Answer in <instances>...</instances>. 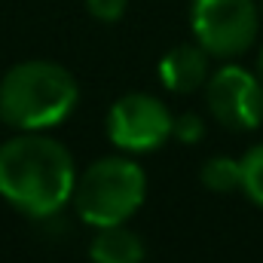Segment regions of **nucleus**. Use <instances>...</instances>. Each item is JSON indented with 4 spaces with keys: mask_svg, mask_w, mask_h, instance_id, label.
<instances>
[{
    "mask_svg": "<svg viewBox=\"0 0 263 263\" xmlns=\"http://www.w3.org/2000/svg\"><path fill=\"white\" fill-rule=\"evenodd\" d=\"M77 168L62 141L18 132L0 144V196L28 217H52L73 199Z\"/></svg>",
    "mask_w": 263,
    "mask_h": 263,
    "instance_id": "nucleus-1",
    "label": "nucleus"
},
{
    "mask_svg": "<svg viewBox=\"0 0 263 263\" xmlns=\"http://www.w3.org/2000/svg\"><path fill=\"white\" fill-rule=\"evenodd\" d=\"M80 86L67 67L31 59L9 67L0 80V120L18 132H43L73 114Z\"/></svg>",
    "mask_w": 263,
    "mask_h": 263,
    "instance_id": "nucleus-2",
    "label": "nucleus"
},
{
    "mask_svg": "<svg viewBox=\"0 0 263 263\" xmlns=\"http://www.w3.org/2000/svg\"><path fill=\"white\" fill-rule=\"evenodd\" d=\"M147 175L129 156H104L95 159L73 187V208L89 227H117L126 223L144 205Z\"/></svg>",
    "mask_w": 263,
    "mask_h": 263,
    "instance_id": "nucleus-3",
    "label": "nucleus"
},
{
    "mask_svg": "<svg viewBox=\"0 0 263 263\" xmlns=\"http://www.w3.org/2000/svg\"><path fill=\"white\" fill-rule=\"evenodd\" d=\"M190 25L208 55L236 59L254 46L260 15L254 0H193Z\"/></svg>",
    "mask_w": 263,
    "mask_h": 263,
    "instance_id": "nucleus-4",
    "label": "nucleus"
},
{
    "mask_svg": "<svg viewBox=\"0 0 263 263\" xmlns=\"http://www.w3.org/2000/svg\"><path fill=\"white\" fill-rule=\"evenodd\" d=\"M175 117L168 107L147 92H129L117 98L107 110V138L126 153L159 150L172 138Z\"/></svg>",
    "mask_w": 263,
    "mask_h": 263,
    "instance_id": "nucleus-5",
    "label": "nucleus"
},
{
    "mask_svg": "<svg viewBox=\"0 0 263 263\" xmlns=\"http://www.w3.org/2000/svg\"><path fill=\"white\" fill-rule=\"evenodd\" d=\"M205 104L223 129H257L263 123V80L242 65L217 67L205 83Z\"/></svg>",
    "mask_w": 263,
    "mask_h": 263,
    "instance_id": "nucleus-6",
    "label": "nucleus"
},
{
    "mask_svg": "<svg viewBox=\"0 0 263 263\" xmlns=\"http://www.w3.org/2000/svg\"><path fill=\"white\" fill-rule=\"evenodd\" d=\"M208 52L199 43H181L175 49H168L159 62V80L168 92L175 95H190L199 86L208 83Z\"/></svg>",
    "mask_w": 263,
    "mask_h": 263,
    "instance_id": "nucleus-7",
    "label": "nucleus"
},
{
    "mask_svg": "<svg viewBox=\"0 0 263 263\" xmlns=\"http://www.w3.org/2000/svg\"><path fill=\"white\" fill-rule=\"evenodd\" d=\"M144 239L138 233H132L126 223L117 227H98L92 245H89V257L92 263H144Z\"/></svg>",
    "mask_w": 263,
    "mask_h": 263,
    "instance_id": "nucleus-8",
    "label": "nucleus"
},
{
    "mask_svg": "<svg viewBox=\"0 0 263 263\" xmlns=\"http://www.w3.org/2000/svg\"><path fill=\"white\" fill-rule=\"evenodd\" d=\"M202 184L214 193H233L242 190V159L233 156H211L202 165Z\"/></svg>",
    "mask_w": 263,
    "mask_h": 263,
    "instance_id": "nucleus-9",
    "label": "nucleus"
},
{
    "mask_svg": "<svg viewBox=\"0 0 263 263\" xmlns=\"http://www.w3.org/2000/svg\"><path fill=\"white\" fill-rule=\"evenodd\" d=\"M242 190L254 205L263 208V144H254L242 156Z\"/></svg>",
    "mask_w": 263,
    "mask_h": 263,
    "instance_id": "nucleus-10",
    "label": "nucleus"
},
{
    "mask_svg": "<svg viewBox=\"0 0 263 263\" xmlns=\"http://www.w3.org/2000/svg\"><path fill=\"white\" fill-rule=\"evenodd\" d=\"M172 138H178L181 144H196L205 138V123L199 114H181L175 117V126H172Z\"/></svg>",
    "mask_w": 263,
    "mask_h": 263,
    "instance_id": "nucleus-11",
    "label": "nucleus"
},
{
    "mask_svg": "<svg viewBox=\"0 0 263 263\" xmlns=\"http://www.w3.org/2000/svg\"><path fill=\"white\" fill-rule=\"evenodd\" d=\"M86 9L98 22H120L129 9V0H86Z\"/></svg>",
    "mask_w": 263,
    "mask_h": 263,
    "instance_id": "nucleus-12",
    "label": "nucleus"
},
{
    "mask_svg": "<svg viewBox=\"0 0 263 263\" xmlns=\"http://www.w3.org/2000/svg\"><path fill=\"white\" fill-rule=\"evenodd\" d=\"M257 77L263 80V46H260V52H257Z\"/></svg>",
    "mask_w": 263,
    "mask_h": 263,
    "instance_id": "nucleus-13",
    "label": "nucleus"
}]
</instances>
